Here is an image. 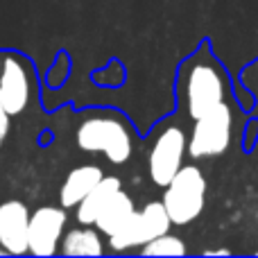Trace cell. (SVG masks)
<instances>
[{
  "mask_svg": "<svg viewBox=\"0 0 258 258\" xmlns=\"http://www.w3.org/2000/svg\"><path fill=\"white\" fill-rule=\"evenodd\" d=\"M100 179H102V170H100L98 165H82V168H75L66 177V181H63V186H61V206L63 209L77 206L93 190Z\"/></svg>",
  "mask_w": 258,
  "mask_h": 258,
  "instance_id": "11",
  "label": "cell"
},
{
  "mask_svg": "<svg viewBox=\"0 0 258 258\" xmlns=\"http://www.w3.org/2000/svg\"><path fill=\"white\" fill-rule=\"evenodd\" d=\"M32 98L30 68L16 54H7L0 68V102L9 116H18L27 109Z\"/></svg>",
  "mask_w": 258,
  "mask_h": 258,
  "instance_id": "7",
  "label": "cell"
},
{
  "mask_svg": "<svg viewBox=\"0 0 258 258\" xmlns=\"http://www.w3.org/2000/svg\"><path fill=\"white\" fill-rule=\"evenodd\" d=\"M163 206L170 215V222L177 227L190 224L197 215L204 211L206 202V179L200 168L183 165L172 177V181L165 186Z\"/></svg>",
  "mask_w": 258,
  "mask_h": 258,
  "instance_id": "2",
  "label": "cell"
},
{
  "mask_svg": "<svg viewBox=\"0 0 258 258\" xmlns=\"http://www.w3.org/2000/svg\"><path fill=\"white\" fill-rule=\"evenodd\" d=\"M66 213L57 206H41L30 215L27 245L34 256H52L57 251V240L61 238Z\"/></svg>",
  "mask_w": 258,
  "mask_h": 258,
  "instance_id": "8",
  "label": "cell"
},
{
  "mask_svg": "<svg viewBox=\"0 0 258 258\" xmlns=\"http://www.w3.org/2000/svg\"><path fill=\"white\" fill-rule=\"evenodd\" d=\"M120 190V179L118 177H102L95 188L77 204V222H82L84 227H93L98 215L102 213V209L109 204L116 192Z\"/></svg>",
  "mask_w": 258,
  "mask_h": 258,
  "instance_id": "10",
  "label": "cell"
},
{
  "mask_svg": "<svg viewBox=\"0 0 258 258\" xmlns=\"http://www.w3.org/2000/svg\"><path fill=\"white\" fill-rule=\"evenodd\" d=\"M183 150H186V138L179 127H168L159 134L150 152V177L156 186L165 188L172 181V177L181 168Z\"/></svg>",
  "mask_w": 258,
  "mask_h": 258,
  "instance_id": "6",
  "label": "cell"
},
{
  "mask_svg": "<svg viewBox=\"0 0 258 258\" xmlns=\"http://www.w3.org/2000/svg\"><path fill=\"white\" fill-rule=\"evenodd\" d=\"M9 113L5 111V107H3V102H0V145H3V141L7 138V132H9Z\"/></svg>",
  "mask_w": 258,
  "mask_h": 258,
  "instance_id": "15",
  "label": "cell"
},
{
  "mask_svg": "<svg viewBox=\"0 0 258 258\" xmlns=\"http://www.w3.org/2000/svg\"><path fill=\"white\" fill-rule=\"evenodd\" d=\"M231 125L233 111L227 102L206 111L204 116L195 120L190 143H188V154L192 159L224 154L229 150V143H231Z\"/></svg>",
  "mask_w": 258,
  "mask_h": 258,
  "instance_id": "4",
  "label": "cell"
},
{
  "mask_svg": "<svg viewBox=\"0 0 258 258\" xmlns=\"http://www.w3.org/2000/svg\"><path fill=\"white\" fill-rule=\"evenodd\" d=\"M181 77H186V100L188 113L192 120L204 116L213 107L227 102L229 98V77L224 68L211 57L209 45L200 50L186 66L181 68Z\"/></svg>",
  "mask_w": 258,
  "mask_h": 258,
  "instance_id": "1",
  "label": "cell"
},
{
  "mask_svg": "<svg viewBox=\"0 0 258 258\" xmlns=\"http://www.w3.org/2000/svg\"><path fill=\"white\" fill-rule=\"evenodd\" d=\"M134 211L136 209H134L132 197H129L127 192H122V188H120V190L109 200V204L102 209V213L98 215L95 227H98L100 233L111 238L113 233H118L122 227H125V222L129 220V215H132Z\"/></svg>",
  "mask_w": 258,
  "mask_h": 258,
  "instance_id": "12",
  "label": "cell"
},
{
  "mask_svg": "<svg viewBox=\"0 0 258 258\" xmlns=\"http://www.w3.org/2000/svg\"><path fill=\"white\" fill-rule=\"evenodd\" d=\"M186 254V245L181 238L163 233V236L150 240L143 245V256H183Z\"/></svg>",
  "mask_w": 258,
  "mask_h": 258,
  "instance_id": "14",
  "label": "cell"
},
{
  "mask_svg": "<svg viewBox=\"0 0 258 258\" xmlns=\"http://www.w3.org/2000/svg\"><path fill=\"white\" fill-rule=\"evenodd\" d=\"M170 224L172 222H170V215L165 211L163 202H150L143 211H138V213L134 211L125 222V227L109 238L111 249L122 251L129 247H143L154 238L168 233Z\"/></svg>",
  "mask_w": 258,
  "mask_h": 258,
  "instance_id": "5",
  "label": "cell"
},
{
  "mask_svg": "<svg viewBox=\"0 0 258 258\" xmlns=\"http://www.w3.org/2000/svg\"><path fill=\"white\" fill-rule=\"evenodd\" d=\"M77 145L84 152H100L111 163H125L132 156V136L116 116H91L77 129Z\"/></svg>",
  "mask_w": 258,
  "mask_h": 258,
  "instance_id": "3",
  "label": "cell"
},
{
  "mask_svg": "<svg viewBox=\"0 0 258 258\" xmlns=\"http://www.w3.org/2000/svg\"><path fill=\"white\" fill-rule=\"evenodd\" d=\"M102 251L100 233L93 229H73L66 233L61 245L63 256H102Z\"/></svg>",
  "mask_w": 258,
  "mask_h": 258,
  "instance_id": "13",
  "label": "cell"
},
{
  "mask_svg": "<svg viewBox=\"0 0 258 258\" xmlns=\"http://www.w3.org/2000/svg\"><path fill=\"white\" fill-rule=\"evenodd\" d=\"M256 218H258V213H256Z\"/></svg>",
  "mask_w": 258,
  "mask_h": 258,
  "instance_id": "16",
  "label": "cell"
},
{
  "mask_svg": "<svg viewBox=\"0 0 258 258\" xmlns=\"http://www.w3.org/2000/svg\"><path fill=\"white\" fill-rule=\"evenodd\" d=\"M27 231H30L27 206L16 200L0 204V247L7 254L21 256L25 251H30Z\"/></svg>",
  "mask_w": 258,
  "mask_h": 258,
  "instance_id": "9",
  "label": "cell"
}]
</instances>
